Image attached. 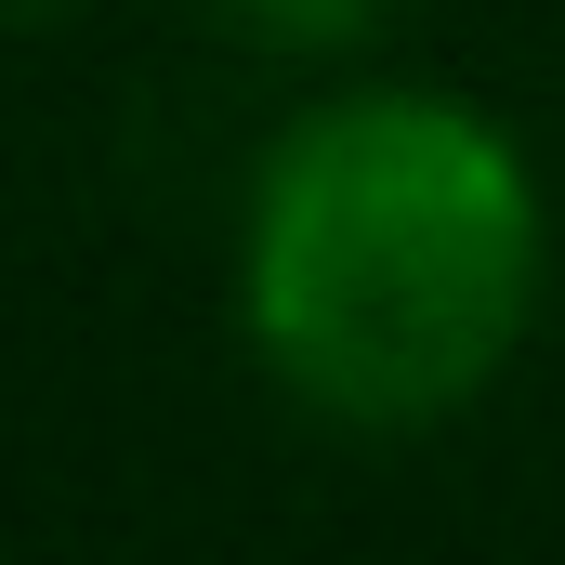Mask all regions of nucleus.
<instances>
[{"instance_id": "1", "label": "nucleus", "mask_w": 565, "mask_h": 565, "mask_svg": "<svg viewBox=\"0 0 565 565\" xmlns=\"http://www.w3.org/2000/svg\"><path fill=\"white\" fill-rule=\"evenodd\" d=\"M250 342L355 434L447 422L500 382L540 302V171L460 93H329L250 171L237 237Z\"/></svg>"}, {"instance_id": "2", "label": "nucleus", "mask_w": 565, "mask_h": 565, "mask_svg": "<svg viewBox=\"0 0 565 565\" xmlns=\"http://www.w3.org/2000/svg\"><path fill=\"white\" fill-rule=\"evenodd\" d=\"M237 26L277 53H369L395 26V0H237Z\"/></svg>"}]
</instances>
